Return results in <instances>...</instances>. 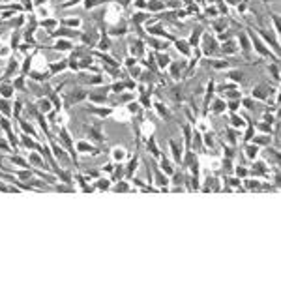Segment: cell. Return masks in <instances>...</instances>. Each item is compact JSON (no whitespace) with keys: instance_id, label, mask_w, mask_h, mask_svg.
Instances as JSON below:
<instances>
[{"instance_id":"obj_3","label":"cell","mask_w":281,"mask_h":281,"mask_svg":"<svg viewBox=\"0 0 281 281\" xmlns=\"http://www.w3.org/2000/svg\"><path fill=\"white\" fill-rule=\"evenodd\" d=\"M186 45H187L186 41H178V43H176V47H178V51H182L184 55H189V49H187Z\"/></svg>"},{"instance_id":"obj_8","label":"cell","mask_w":281,"mask_h":281,"mask_svg":"<svg viewBox=\"0 0 281 281\" xmlns=\"http://www.w3.org/2000/svg\"><path fill=\"white\" fill-rule=\"evenodd\" d=\"M58 49H69V43H67V41H60V43H58Z\"/></svg>"},{"instance_id":"obj_2","label":"cell","mask_w":281,"mask_h":281,"mask_svg":"<svg viewBox=\"0 0 281 281\" xmlns=\"http://www.w3.org/2000/svg\"><path fill=\"white\" fill-rule=\"evenodd\" d=\"M253 96H257V98H266V88L264 86H257V90L253 92Z\"/></svg>"},{"instance_id":"obj_1","label":"cell","mask_w":281,"mask_h":281,"mask_svg":"<svg viewBox=\"0 0 281 281\" xmlns=\"http://www.w3.org/2000/svg\"><path fill=\"white\" fill-rule=\"evenodd\" d=\"M214 49H216L214 40H208V38H206V40H204V51L206 53H214Z\"/></svg>"},{"instance_id":"obj_5","label":"cell","mask_w":281,"mask_h":281,"mask_svg":"<svg viewBox=\"0 0 281 281\" xmlns=\"http://www.w3.org/2000/svg\"><path fill=\"white\" fill-rule=\"evenodd\" d=\"M223 51H227V53H234V51H236V47H234V41H229V43H225V45H223Z\"/></svg>"},{"instance_id":"obj_6","label":"cell","mask_w":281,"mask_h":281,"mask_svg":"<svg viewBox=\"0 0 281 281\" xmlns=\"http://www.w3.org/2000/svg\"><path fill=\"white\" fill-rule=\"evenodd\" d=\"M257 152H259V148H257V146H249V148H247V156H249V158L257 156Z\"/></svg>"},{"instance_id":"obj_7","label":"cell","mask_w":281,"mask_h":281,"mask_svg":"<svg viewBox=\"0 0 281 281\" xmlns=\"http://www.w3.org/2000/svg\"><path fill=\"white\" fill-rule=\"evenodd\" d=\"M230 79H234V81L242 79V73H238V71H232V73H230Z\"/></svg>"},{"instance_id":"obj_4","label":"cell","mask_w":281,"mask_h":281,"mask_svg":"<svg viewBox=\"0 0 281 281\" xmlns=\"http://www.w3.org/2000/svg\"><path fill=\"white\" fill-rule=\"evenodd\" d=\"M158 62H159V66H169V56H167V55H159L158 56Z\"/></svg>"},{"instance_id":"obj_9","label":"cell","mask_w":281,"mask_h":281,"mask_svg":"<svg viewBox=\"0 0 281 281\" xmlns=\"http://www.w3.org/2000/svg\"><path fill=\"white\" fill-rule=\"evenodd\" d=\"M272 73H274V79H277V77H279V71H277L276 66H272Z\"/></svg>"}]
</instances>
